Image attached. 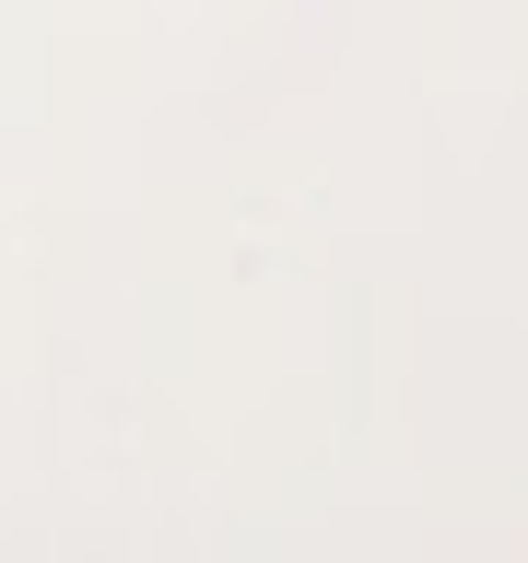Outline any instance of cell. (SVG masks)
Here are the masks:
<instances>
[]
</instances>
